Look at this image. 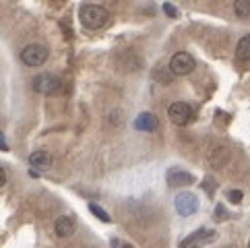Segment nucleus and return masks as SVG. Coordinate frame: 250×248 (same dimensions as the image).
Listing matches in <instances>:
<instances>
[{
	"label": "nucleus",
	"instance_id": "obj_1",
	"mask_svg": "<svg viewBox=\"0 0 250 248\" xmlns=\"http://www.w3.org/2000/svg\"><path fill=\"white\" fill-rule=\"evenodd\" d=\"M79 19L85 25L87 29H102L105 23H108L110 15L105 8L97 6V4H83L79 8Z\"/></svg>",
	"mask_w": 250,
	"mask_h": 248
},
{
	"label": "nucleus",
	"instance_id": "obj_2",
	"mask_svg": "<svg viewBox=\"0 0 250 248\" xmlns=\"http://www.w3.org/2000/svg\"><path fill=\"white\" fill-rule=\"evenodd\" d=\"M33 89L42 95H56L62 91V79L52 75V73H40L33 77Z\"/></svg>",
	"mask_w": 250,
	"mask_h": 248
},
{
	"label": "nucleus",
	"instance_id": "obj_3",
	"mask_svg": "<svg viewBox=\"0 0 250 248\" xmlns=\"http://www.w3.org/2000/svg\"><path fill=\"white\" fill-rule=\"evenodd\" d=\"M169 73L176 75V77H186V75H190L192 70L196 68V62L194 58L188 54V52H176V54L169 58Z\"/></svg>",
	"mask_w": 250,
	"mask_h": 248
},
{
	"label": "nucleus",
	"instance_id": "obj_4",
	"mask_svg": "<svg viewBox=\"0 0 250 248\" xmlns=\"http://www.w3.org/2000/svg\"><path fill=\"white\" fill-rule=\"evenodd\" d=\"M50 56V50L43 46V43H29V46H25L23 52H21V60L25 62L27 66H42L43 62L48 60Z\"/></svg>",
	"mask_w": 250,
	"mask_h": 248
},
{
	"label": "nucleus",
	"instance_id": "obj_5",
	"mask_svg": "<svg viewBox=\"0 0 250 248\" xmlns=\"http://www.w3.org/2000/svg\"><path fill=\"white\" fill-rule=\"evenodd\" d=\"M174 205H176V211H178L180 215L190 217V215H194L196 211H199V199H196L194 192L184 190V192H180V194H176Z\"/></svg>",
	"mask_w": 250,
	"mask_h": 248
},
{
	"label": "nucleus",
	"instance_id": "obj_6",
	"mask_svg": "<svg viewBox=\"0 0 250 248\" xmlns=\"http://www.w3.org/2000/svg\"><path fill=\"white\" fill-rule=\"evenodd\" d=\"M192 108L188 103H184V102H176V103H172L167 108V118L172 120L176 126H186L190 120H192Z\"/></svg>",
	"mask_w": 250,
	"mask_h": 248
},
{
	"label": "nucleus",
	"instance_id": "obj_7",
	"mask_svg": "<svg viewBox=\"0 0 250 248\" xmlns=\"http://www.w3.org/2000/svg\"><path fill=\"white\" fill-rule=\"evenodd\" d=\"M213 240H215V232H213V229H196V232L190 238H186L178 248H201Z\"/></svg>",
	"mask_w": 250,
	"mask_h": 248
},
{
	"label": "nucleus",
	"instance_id": "obj_8",
	"mask_svg": "<svg viewBox=\"0 0 250 248\" xmlns=\"http://www.w3.org/2000/svg\"><path fill=\"white\" fill-rule=\"evenodd\" d=\"M75 229H77V221H75V217H70V215L58 217L56 224H54V232H56V236H60V238L73 236Z\"/></svg>",
	"mask_w": 250,
	"mask_h": 248
},
{
	"label": "nucleus",
	"instance_id": "obj_9",
	"mask_svg": "<svg viewBox=\"0 0 250 248\" xmlns=\"http://www.w3.org/2000/svg\"><path fill=\"white\" fill-rule=\"evenodd\" d=\"M157 126H159V120H157L155 114H151V112H141L139 116L135 118V128H137V130L153 132Z\"/></svg>",
	"mask_w": 250,
	"mask_h": 248
},
{
	"label": "nucleus",
	"instance_id": "obj_10",
	"mask_svg": "<svg viewBox=\"0 0 250 248\" xmlns=\"http://www.w3.org/2000/svg\"><path fill=\"white\" fill-rule=\"evenodd\" d=\"M194 182V176L190 172H184L180 170V167H174V170H169L167 172V184L169 186H188Z\"/></svg>",
	"mask_w": 250,
	"mask_h": 248
},
{
	"label": "nucleus",
	"instance_id": "obj_11",
	"mask_svg": "<svg viewBox=\"0 0 250 248\" xmlns=\"http://www.w3.org/2000/svg\"><path fill=\"white\" fill-rule=\"evenodd\" d=\"M29 165L35 167V170H48V167L52 165V155L48 151H43V149L33 151L29 155Z\"/></svg>",
	"mask_w": 250,
	"mask_h": 248
},
{
	"label": "nucleus",
	"instance_id": "obj_12",
	"mask_svg": "<svg viewBox=\"0 0 250 248\" xmlns=\"http://www.w3.org/2000/svg\"><path fill=\"white\" fill-rule=\"evenodd\" d=\"M229 162V151L228 147H213V151L209 153V164L215 165V167H221Z\"/></svg>",
	"mask_w": 250,
	"mask_h": 248
},
{
	"label": "nucleus",
	"instance_id": "obj_13",
	"mask_svg": "<svg viewBox=\"0 0 250 248\" xmlns=\"http://www.w3.org/2000/svg\"><path fill=\"white\" fill-rule=\"evenodd\" d=\"M236 56L238 60H250V35H244L236 46Z\"/></svg>",
	"mask_w": 250,
	"mask_h": 248
},
{
	"label": "nucleus",
	"instance_id": "obj_14",
	"mask_svg": "<svg viewBox=\"0 0 250 248\" xmlns=\"http://www.w3.org/2000/svg\"><path fill=\"white\" fill-rule=\"evenodd\" d=\"M234 13L240 19H250V0H238V2H234Z\"/></svg>",
	"mask_w": 250,
	"mask_h": 248
},
{
	"label": "nucleus",
	"instance_id": "obj_15",
	"mask_svg": "<svg viewBox=\"0 0 250 248\" xmlns=\"http://www.w3.org/2000/svg\"><path fill=\"white\" fill-rule=\"evenodd\" d=\"M89 211L97 217V219H102V221H105V224H112V217H110V213L105 209H102L100 205H95V203H89Z\"/></svg>",
	"mask_w": 250,
	"mask_h": 248
},
{
	"label": "nucleus",
	"instance_id": "obj_16",
	"mask_svg": "<svg viewBox=\"0 0 250 248\" xmlns=\"http://www.w3.org/2000/svg\"><path fill=\"white\" fill-rule=\"evenodd\" d=\"M203 190H207L209 194H213V192H215V188H217V186H215V178H211V176H207V178H205L203 180Z\"/></svg>",
	"mask_w": 250,
	"mask_h": 248
},
{
	"label": "nucleus",
	"instance_id": "obj_17",
	"mask_svg": "<svg viewBox=\"0 0 250 248\" xmlns=\"http://www.w3.org/2000/svg\"><path fill=\"white\" fill-rule=\"evenodd\" d=\"M226 197H228V201H229V203H234V205H238V203L242 201L244 194H242V190H228V192H226Z\"/></svg>",
	"mask_w": 250,
	"mask_h": 248
},
{
	"label": "nucleus",
	"instance_id": "obj_18",
	"mask_svg": "<svg viewBox=\"0 0 250 248\" xmlns=\"http://www.w3.org/2000/svg\"><path fill=\"white\" fill-rule=\"evenodd\" d=\"M110 246H112V248H132L126 240H120V238H112V240H110Z\"/></svg>",
	"mask_w": 250,
	"mask_h": 248
},
{
	"label": "nucleus",
	"instance_id": "obj_19",
	"mask_svg": "<svg viewBox=\"0 0 250 248\" xmlns=\"http://www.w3.org/2000/svg\"><path fill=\"white\" fill-rule=\"evenodd\" d=\"M164 13H166L167 17H178V8L172 6L169 2H166V4H164Z\"/></svg>",
	"mask_w": 250,
	"mask_h": 248
},
{
	"label": "nucleus",
	"instance_id": "obj_20",
	"mask_svg": "<svg viewBox=\"0 0 250 248\" xmlns=\"http://www.w3.org/2000/svg\"><path fill=\"white\" fill-rule=\"evenodd\" d=\"M215 215H217L215 219H219V221H221V219H228V211H226V209H223V207L219 205V207L215 209Z\"/></svg>",
	"mask_w": 250,
	"mask_h": 248
},
{
	"label": "nucleus",
	"instance_id": "obj_21",
	"mask_svg": "<svg viewBox=\"0 0 250 248\" xmlns=\"http://www.w3.org/2000/svg\"><path fill=\"white\" fill-rule=\"evenodd\" d=\"M6 184V172L0 167V186H4Z\"/></svg>",
	"mask_w": 250,
	"mask_h": 248
},
{
	"label": "nucleus",
	"instance_id": "obj_22",
	"mask_svg": "<svg viewBox=\"0 0 250 248\" xmlns=\"http://www.w3.org/2000/svg\"><path fill=\"white\" fill-rule=\"evenodd\" d=\"M0 149H4V151H6V145H4V141H2V137H0Z\"/></svg>",
	"mask_w": 250,
	"mask_h": 248
},
{
	"label": "nucleus",
	"instance_id": "obj_23",
	"mask_svg": "<svg viewBox=\"0 0 250 248\" xmlns=\"http://www.w3.org/2000/svg\"><path fill=\"white\" fill-rule=\"evenodd\" d=\"M248 248H250V244H248Z\"/></svg>",
	"mask_w": 250,
	"mask_h": 248
}]
</instances>
